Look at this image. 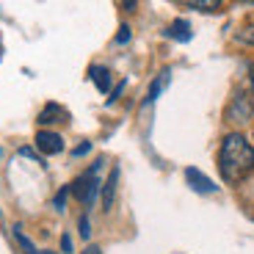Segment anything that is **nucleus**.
I'll list each match as a JSON object with an SVG mask.
<instances>
[{
	"mask_svg": "<svg viewBox=\"0 0 254 254\" xmlns=\"http://www.w3.org/2000/svg\"><path fill=\"white\" fill-rule=\"evenodd\" d=\"M218 172L224 183L238 185L254 172V146L243 133H229L224 135L221 149H218Z\"/></svg>",
	"mask_w": 254,
	"mask_h": 254,
	"instance_id": "1",
	"label": "nucleus"
},
{
	"mask_svg": "<svg viewBox=\"0 0 254 254\" xmlns=\"http://www.w3.org/2000/svg\"><path fill=\"white\" fill-rule=\"evenodd\" d=\"M252 116H254V80H249L243 89L235 91V97H232V102L227 108V119L235 122V125H243Z\"/></svg>",
	"mask_w": 254,
	"mask_h": 254,
	"instance_id": "2",
	"label": "nucleus"
},
{
	"mask_svg": "<svg viewBox=\"0 0 254 254\" xmlns=\"http://www.w3.org/2000/svg\"><path fill=\"white\" fill-rule=\"evenodd\" d=\"M100 169H102V160H97L89 172H83L80 177L72 183L69 190L75 193V199H80L83 204H91L97 199V190H100Z\"/></svg>",
	"mask_w": 254,
	"mask_h": 254,
	"instance_id": "3",
	"label": "nucleus"
},
{
	"mask_svg": "<svg viewBox=\"0 0 254 254\" xmlns=\"http://www.w3.org/2000/svg\"><path fill=\"white\" fill-rule=\"evenodd\" d=\"M36 146L42 155H58V152H64V138L58 133H53V130H39Z\"/></svg>",
	"mask_w": 254,
	"mask_h": 254,
	"instance_id": "4",
	"label": "nucleus"
},
{
	"mask_svg": "<svg viewBox=\"0 0 254 254\" xmlns=\"http://www.w3.org/2000/svg\"><path fill=\"white\" fill-rule=\"evenodd\" d=\"M185 180H188L190 188L199 190V193H216V190H218V185H213V180L204 177L199 169H185Z\"/></svg>",
	"mask_w": 254,
	"mask_h": 254,
	"instance_id": "5",
	"label": "nucleus"
},
{
	"mask_svg": "<svg viewBox=\"0 0 254 254\" xmlns=\"http://www.w3.org/2000/svg\"><path fill=\"white\" fill-rule=\"evenodd\" d=\"M116 183H119V169H111L108 180H105V185H102V210H111V207H114Z\"/></svg>",
	"mask_w": 254,
	"mask_h": 254,
	"instance_id": "6",
	"label": "nucleus"
},
{
	"mask_svg": "<svg viewBox=\"0 0 254 254\" xmlns=\"http://www.w3.org/2000/svg\"><path fill=\"white\" fill-rule=\"evenodd\" d=\"M166 36L177 39V42H188L190 39V25L185 22V19H177V22H172V25L166 28Z\"/></svg>",
	"mask_w": 254,
	"mask_h": 254,
	"instance_id": "7",
	"label": "nucleus"
},
{
	"mask_svg": "<svg viewBox=\"0 0 254 254\" xmlns=\"http://www.w3.org/2000/svg\"><path fill=\"white\" fill-rule=\"evenodd\" d=\"M39 122L42 125H50V122H66V111L61 105H47L42 114H39Z\"/></svg>",
	"mask_w": 254,
	"mask_h": 254,
	"instance_id": "8",
	"label": "nucleus"
},
{
	"mask_svg": "<svg viewBox=\"0 0 254 254\" xmlns=\"http://www.w3.org/2000/svg\"><path fill=\"white\" fill-rule=\"evenodd\" d=\"M91 80L97 83V89H100L102 94L111 89V72L105 69V66H94V69H91Z\"/></svg>",
	"mask_w": 254,
	"mask_h": 254,
	"instance_id": "9",
	"label": "nucleus"
},
{
	"mask_svg": "<svg viewBox=\"0 0 254 254\" xmlns=\"http://www.w3.org/2000/svg\"><path fill=\"white\" fill-rule=\"evenodd\" d=\"M14 238H17L19 246L25 249V254H39V252H36V246H33V243L28 241V235L22 232V227H14Z\"/></svg>",
	"mask_w": 254,
	"mask_h": 254,
	"instance_id": "10",
	"label": "nucleus"
},
{
	"mask_svg": "<svg viewBox=\"0 0 254 254\" xmlns=\"http://www.w3.org/2000/svg\"><path fill=\"white\" fill-rule=\"evenodd\" d=\"M166 75H169V72H163V75H160L158 80H155L152 86H149V94H146V102H155V100H158L160 89H163V86H166Z\"/></svg>",
	"mask_w": 254,
	"mask_h": 254,
	"instance_id": "11",
	"label": "nucleus"
},
{
	"mask_svg": "<svg viewBox=\"0 0 254 254\" xmlns=\"http://www.w3.org/2000/svg\"><path fill=\"white\" fill-rule=\"evenodd\" d=\"M185 6H188V8H196V11H216L218 3H193V0H190V3H185Z\"/></svg>",
	"mask_w": 254,
	"mask_h": 254,
	"instance_id": "12",
	"label": "nucleus"
},
{
	"mask_svg": "<svg viewBox=\"0 0 254 254\" xmlns=\"http://www.w3.org/2000/svg\"><path fill=\"white\" fill-rule=\"evenodd\" d=\"M66 193H69V188H61L56 193V199H53V204H56V210H64V202H66Z\"/></svg>",
	"mask_w": 254,
	"mask_h": 254,
	"instance_id": "13",
	"label": "nucleus"
},
{
	"mask_svg": "<svg viewBox=\"0 0 254 254\" xmlns=\"http://www.w3.org/2000/svg\"><path fill=\"white\" fill-rule=\"evenodd\" d=\"M80 235L86 238V241L91 238V224H89V218H86V216H80Z\"/></svg>",
	"mask_w": 254,
	"mask_h": 254,
	"instance_id": "14",
	"label": "nucleus"
},
{
	"mask_svg": "<svg viewBox=\"0 0 254 254\" xmlns=\"http://www.w3.org/2000/svg\"><path fill=\"white\" fill-rule=\"evenodd\" d=\"M127 39H130V28L122 25V28H119V33H116V42H119V45H125Z\"/></svg>",
	"mask_w": 254,
	"mask_h": 254,
	"instance_id": "15",
	"label": "nucleus"
},
{
	"mask_svg": "<svg viewBox=\"0 0 254 254\" xmlns=\"http://www.w3.org/2000/svg\"><path fill=\"white\" fill-rule=\"evenodd\" d=\"M61 249H64L66 254L72 252V238H69V235H61Z\"/></svg>",
	"mask_w": 254,
	"mask_h": 254,
	"instance_id": "16",
	"label": "nucleus"
},
{
	"mask_svg": "<svg viewBox=\"0 0 254 254\" xmlns=\"http://www.w3.org/2000/svg\"><path fill=\"white\" fill-rule=\"evenodd\" d=\"M89 149H91V144H80V146H77V149H75V152H72V155H75V158H77V155H86V152H89Z\"/></svg>",
	"mask_w": 254,
	"mask_h": 254,
	"instance_id": "17",
	"label": "nucleus"
},
{
	"mask_svg": "<svg viewBox=\"0 0 254 254\" xmlns=\"http://www.w3.org/2000/svg\"><path fill=\"white\" fill-rule=\"evenodd\" d=\"M83 254H102V249H100V246H89Z\"/></svg>",
	"mask_w": 254,
	"mask_h": 254,
	"instance_id": "18",
	"label": "nucleus"
},
{
	"mask_svg": "<svg viewBox=\"0 0 254 254\" xmlns=\"http://www.w3.org/2000/svg\"><path fill=\"white\" fill-rule=\"evenodd\" d=\"M45 254H47V252H45Z\"/></svg>",
	"mask_w": 254,
	"mask_h": 254,
	"instance_id": "19",
	"label": "nucleus"
}]
</instances>
